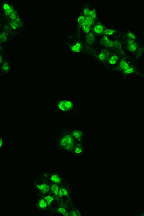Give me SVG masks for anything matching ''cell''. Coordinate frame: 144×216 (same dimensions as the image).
<instances>
[{"mask_svg": "<svg viewBox=\"0 0 144 216\" xmlns=\"http://www.w3.org/2000/svg\"><path fill=\"white\" fill-rule=\"evenodd\" d=\"M73 137L70 135H65L60 141V146L68 151L71 150L74 146V140Z\"/></svg>", "mask_w": 144, "mask_h": 216, "instance_id": "obj_1", "label": "cell"}, {"mask_svg": "<svg viewBox=\"0 0 144 216\" xmlns=\"http://www.w3.org/2000/svg\"><path fill=\"white\" fill-rule=\"evenodd\" d=\"M59 108L64 111H68L70 110L72 107V104L71 102L68 100H62L59 104Z\"/></svg>", "mask_w": 144, "mask_h": 216, "instance_id": "obj_2", "label": "cell"}, {"mask_svg": "<svg viewBox=\"0 0 144 216\" xmlns=\"http://www.w3.org/2000/svg\"><path fill=\"white\" fill-rule=\"evenodd\" d=\"M137 47V44L133 40L130 39L128 41V48L129 51L131 52H135L136 50Z\"/></svg>", "mask_w": 144, "mask_h": 216, "instance_id": "obj_3", "label": "cell"}, {"mask_svg": "<svg viewBox=\"0 0 144 216\" xmlns=\"http://www.w3.org/2000/svg\"><path fill=\"white\" fill-rule=\"evenodd\" d=\"M109 56V52L107 49H104L99 54V60L102 61H105L108 58Z\"/></svg>", "mask_w": 144, "mask_h": 216, "instance_id": "obj_4", "label": "cell"}, {"mask_svg": "<svg viewBox=\"0 0 144 216\" xmlns=\"http://www.w3.org/2000/svg\"><path fill=\"white\" fill-rule=\"evenodd\" d=\"M73 137L77 140L80 141L82 140L83 134L82 132L79 130H75L72 132Z\"/></svg>", "mask_w": 144, "mask_h": 216, "instance_id": "obj_5", "label": "cell"}, {"mask_svg": "<svg viewBox=\"0 0 144 216\" xmlns=\"http://www.w3.org/2000/svg\"><path fill=\"white\" fill-rule=\"evenodd\" d=\"M37 187L39 190L44 193L48 192L50 189V187L45 184H38L37 185Z\"/></svg>", "mask_w": 144, "mask_h": 216, "instance_id": "obj_6", "label": "cell"}, {"mask_svg": "<svg viewBox=\"0 0 144 216\" xmlns=\"http://www.w3.org/2000/svg\"><path fill=\"white\" fill-rule=\"evenodd\" d=\"M101 43L104 45L106 46L111 47L114 45V43L110 40L106 36L103 37L101 40Z\"/></svg>", "mask_w": 144, "mask_h": 216, "instance_id": "obj_7", "label": "cell"}, {"mask_svg": "<svg viewBox=\"0 0 144 216\" xmlns=\"http://www.w3.org/2000/svg\"><path fill=\"white\" fill-rule=\"evenodd\" d=\"M130 66L127 62L124 60H121L119 64V68L122 72L126 70Z\"/></svg>", "mask_w": 144, "mask_h": 216, "instance_id": "obj_8", "label": "cell"}, {"mask_svg": "<svg viewBox=\"0 0 144 216\" xmlns=\"http://www.w3.org/2000/svg\"><path fill=\"white\" fill-rule=\"evenodd\" d=\"M95 37L93 34L92 33H90L88 34L86 37V41L88 44H93L94 42Z\"/></svg>", "mask_w": 144, "mask_h": 216, "instance_id": "obj_9", "label": "cell"}, {"mask_svg": "<svg viewBox=\"0 0 144 216\" xmlns=\"http://www.w3.org/2000/svg\"><path fill=\"white\" fill-rule=\"evenodd\" d=\"M4 7L6 14H8V15H10L11 13L13 12L12 8L7 3L4 4Z\"/></svg>", "mask_w": 144, "mask_h": 216, "instance_id": "obj_10", "label": "cell"}, {"mask_svg": "<svg viewBox=\"0 0 144 216\" xmlns=\"http://www.w3.org/2000/svg\"><path fill=\"white\" fill-rule=\"evenodd\" d=\"M94 21V19L91 16H88L85 18L84 22L85 24L90 27L93 24Z\"/></svg>", "mask_w": 144, "mask_h": 216, "instance_id": "obj_11", "label": "cell"}, {"mask_svg": "<svg viewBox=\"0 0 144 216\" xmlns=\"http://www.w3.org/2000/svg\"><path fill=\"white\" fill-rule=\"evenodd\" d=\"M104 28L103 26L100 24L96 25L94 27V31L98 34L102 33L103 32Z\"/></svg>", "mask_w": 144, "mask_h": 216, "instance_id": "obj_12", "label": "cell"}, {"mask_svg": "<svg viewBox=\"0 0 144 216\" xmlns=\"http://www.w3.org/2000/svg\"><path fill=\"white\" fill-rule=\"evenodd\" d=\"M119 59L118 56L116 55H114L111 57L109 59V64L111 65L116 64Z\"/></svg>", "mask_w": 144, "mask_h": 216, "instance_id": "obj_13", "label": "cell"}, {"mask_svg": "<svg viewBox=\"0 0 144 216\" xmlns=\"http://www.w3.org/2000/svg\"><path fill=\"white\" fill-rule=\"evenodd\" d=\"M83 145L82 144H79L75 147V151L76 153L80 154L82 152L83 149Z\"/></svg>", "mask_w": 144, "mask_h": 216, "instance_id": "obj_14", "label": "cell"}, {"mask_svg": "<svg viewBox=\"0 0 144 216\" xmlns=\"http://www.w3.org/2000/svg\"><path fill=\"white\" fill-rule=\"evenodd\" d=\"M51 180L52 181L56 184L60 183L61 181V179L60 177L56 174H54L51 177Z\"/></svg>", "mask_w": 144, "mask_h": 216, "instance_id": "obj_15", "label": "cell"}, {"mask_svg": "<svg viewBox=\"0 0 144 216\" xmlns=\"http://www.w3.org/2000/svg\"><path fill=\"white\" fill-rule=\"evenodd\" d=\"M58 195L60 197L64 196H67L68 195V193L67 190L64 188H62L59 190Z\"/></svg>", "mask_w": 144, "mask_h": 216, "instance_id": "obj_16", "label": "cell"}, {"mask_svg": "<svg viewBox=\"0 0 144 216\" xmlns=\"http://www.w3.org/2000/svg\"><path fill=\"white\" fill-rule=\"evenodd\" d=\"M47 204L45 200L41 199L39 202V205L40 208L44 209L46 208L47 206Z\"/></svg>", "mask_w": 144, "mask_h": 216, "instance_id": "obj_17", "label": "cell"}, {"mask_svg": "<svg viewBox=\"0 0 144 216\" xmlns=\"http://www.w3.org/2000/svg\"><path fill=\"white\" fill-rule=\"evenodd\" d=\"M51 190L54 193L55 195H58L59 190V188L57 184H53L51 187Z\"/></svg>", "mask_w": 144, "mask_h": 216, "instance_id": "obj_18", "label": "cell"}, {"mask_svg": "<svg viewBox=\"0 0 144 216\" xmlns=\"http://www.w3.org/2000/svg\"><path fill=\"white\" fill-rule=\"evenodd\" d=\"M44 199L49 206L50 205L51 203L52 202L54 199L53 197L50 196H46L44 197Z\"/></svg>", "mask_w": 144, "mask_h": 216, "instance_id": "obj_19", "label": "cell"}, {"mask_svg": "<svg viewBox=\"0 0 144 216\" xmlns=\"http://www.w3.org/2000/svg\"><path fill=\"white\" fill-rule=\"evenodd\" d=\"M10 67L8 63L7 62H5L3 64L2 66V69L3 71L5 72H8L9 71Z\"/></svg>", "mask_w": 144, "mask_h": 216, "instance_id": "obj_20", "label": "cell"}, {"mask_svg": "<svg viewBox=\"0 0 144 216\" xmlns=\"http://www.w3.org/2000/svg\"><path fill=\"white\" fill-rule=\"evenodd\" d=\"M57 211L60 213L62 214L65 216H68V214L65 209L63 207H60L57 209Z\"/></svg>", "mask_w": 144, "mask_h": 216, "instance_id": "obj_21", "label": "cell"}, {"mask_svg": "<svg viewBox=\"0 0 144 216\" xmlns=\"http://www.w3.org/2000/svg\"><path fill=\"white\" fill-rule=\"evenodd\" d=\"M7 39V36L5 33L3 32L0 34V42H4Z\"/></svg>", "mask_w": 144, "mask_h": 216, "instance_id": "obj_22", "label": "cell"}, {"mask_svg": "<svg viewBox=\"0 0 144 216\" xmlns=\"http://www.w3.org/2000/svg\"><path fill=\"white\" fill-rule=\"evenodd\" d=\"M82 24L83 28L85 32L87 33L89 32L90 31V27L85 24L84 21Z\"/></svg>", "mask_w": 144, "mask_h": 216, "instance_id": "obj_23", "label": "cell"}, {"mask_svg": "<svg viewBox=\"0 0 144 216\" xmlns=\"http://www.w3.org/2000/svg\"><path fill=\"white\" fill-rule=\"evenodd\" d=\"M115 32V30L111 29H106L104 31V34L108 35H112Z\"/></svg>", "mask_w": 144, "mask_h": 216, "instance_id": "obj_24", "label": "cell"}, {"mask_svg": "<svg viewBox=\"0 0 144 216\" xmlns=\"http://www.w3.org/2000/svg\"><path fill=\"white\" fill-rule=\"evenodd\" d=\"M74 48L73 49V50L76 52H79L80 51L81 48V45L80 43H78L75 46Z\"/></svg>", "mask_w": 144, "mask_h": 216, "instance_id": "obj_25", "label": "cell"}, {"mask_svg": "<svg viewBox=\"0 0 144 216\" xmlns=\"http://www.w3.org/2000/svg\"><path fill=\"white\" fill-rule=\"evenodd\" d=\"M96 16V13L95 10L93 9L91 11L90 13V16H91L93 19H95Z\"/></svg>", "mask_w": 144, "mask_h": 216, "instance_id": "obj_26", "label": "cell"}, {"mask_svg": "<svg viewBox=\"0 0 144 216\" xmlns=\"http://www.w3.org/2000/svg\"><path fill=\"white\" fill-rule=\"evenodd\" d=\"M127 35L128 36L130 37L132 39L135 40L136 38V36H135V34H133V33L129 31L127 33Z\"/></svg>", "mask_w": 144, "mask_h": 216, "instance_id": "obj_27", "label": "cell"}, {"mask_svg": "<svg viewBox=\"0 0 144 216\" xmlns=\"http://www.w3.org/2000/svg\"><path fill=\"white\" fill-rule=\"evenodd\" d=\"M90 10L89 8H86L84 10V12L85 15L88 16H90Z\"/></svg>", "mask_w": 144, "mask_h": 216, "instance_id": "obj_28", "label": "cell"}, {"mask_svg": "<svg viewBox=\"0 0 144 216\" xmlns=\"http://www.w3.org/2000/svg\"><path fill=\"white\" fill-rule=\"evenodd\" d=\"M85 17L84 16H81L79 19V22L80 23L82 24L85 20Z\"/></svg>", "mask_w": 144, "mask_h": 216, "instance_id": "obj_29", "label": "cell"}, {"mask_svg": "<svg viewBox=\"0 0 144 216\" xmlns=\"http://www.w3.org/2000/svg\"><path fill=\"white\" fill-rule=\"evenodd\" d=\"M17 25H18V24L17 23H16V21L12 23V24H11L12 27L14 28H16L17 27Z\"/></svg>", "mask_w": 144, "mask_h": 216, "instance_id": "obj_30", "label": "cell"}, {"mask_svg": "<svg viewBox=\"0 0 144 216\" xmlns=\"http://www.w3.org/2000/svg\"><path fill=\"white\" fill-rule=\"evenodd\" d=\"M10 15L11 18L12 19H15L16 18V14L14 13V12H13Z\"/></svg>", "mask_w": 144, "mask_h": 216, "instance_id": "obj_31", "label": "cell"}, {"mask_svg": "<svg viewBox=\"0 0 144 216\" xmlns=\"http://www.w3.org/2000/svg\"><path fill=\"white\" fill-rule=\"evenodd\" d=\"M72 216H77V214H76V212L73 211L72 213Z\"/></svg>", "mask_w": 144, "mask_h": 216, "instance_id": "obj_32", "label": "cell"}, {"mask_svg": "<svg viewBox=\"0 0 144 216\" xmlns=\"http://www.w3.org/2000/svg\"><path fill=\"white\" fill-rule=\"evenodd\" d=\"M3 144V141L2 139L0 138V148L2 146Z\"/></svg>", "mask_w": 144, "mask_h": 216, "instance_id": "obj_33", "label": "cell"}, {"mask_svg": "<svg viewBox=\"0 0 144 216\" xmlns=\"http://www.w3.org/2000/svg\"><path fill=\"white\" fill-rule=\"evenodd\" d=\"M3 61V58L2 57V56H1L0 54V64H1V63H2Z\"/></svg>", "mask_w": 144, "mask_h": 216, "instance_id": "obj_34", "label": "cell"}, {"mask_svg": "<svg viewBox=\"0 0 144 216\" xmlns=\"http://www.w3.org/2000/svg\"></svg>", "mask_w": 144, "mask_h": 216, "instance_id": "obj_35", "label": "cell"}]
</instances>
